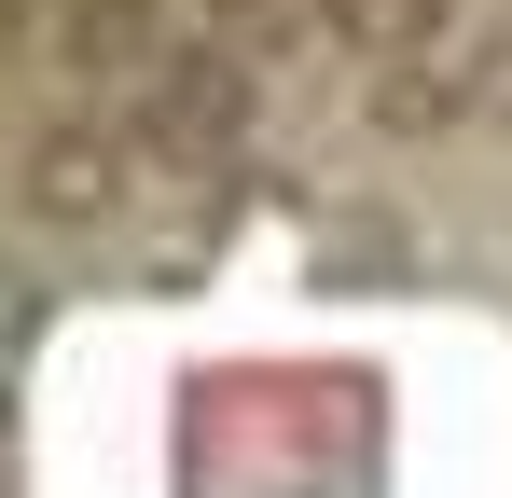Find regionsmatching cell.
<instances>
[{
  "label": "cell",
  "mask_w": 512,
  "mask_h": 498,
  "mask_svg": "<svg viewBox=\"0 0 512 498\" xmlns=\"http://www.w3.org/2000/svg\"><path fill=\"white\" fill-rule=\"evenodd\" d=\"M125 194H139V139L97 125V111H56V125L14 153V208H28L42 236H97V222H125Z\"/></svg>",
  "instance_id": "7a4b0ae2"
},
{
  "label": "cell",
  "mask_w": 512,
  "mask_h": 498,
  "mask_svg": "<svg viewBox=\"0 0 512 498\" xmlns=\"http://www.w3.org/2000/svg\"><path fill=\"white\" fill-rule=\"evenodd\" d=\"M333 42L388 56V70H416V56H443V42H457V0H333Z\"/></svg>",
  "instance_id": "5b68a950"
},
{
  "label": "cell",
  "mask_w": 512,
  "mask_h": 498,
  "mask_svg": "<svg viewBox=\"0 0 512 498\" xmlns=\"http://www.w3.org/2000/svg\"><path fill=\"white\" fill-rule=\"evenodd\" d=\"M42 319V291H28V277H14V263H0V346H14V332Z\"/></svg>",
  "instance_id": "ba28073f"
},
{
  "label": "cell",
  "mask_w": 512,
  "mask_h": 498,
  "mask_svg": "<svg viewBox=\"0 0 512 498\" xmlns=\"http://www.w3.org/2000/svg\"><path fill=\"white\" fill-rule=\"evenodd\" d=\"M208 14V42H236V56H277L291 42V0H194Z\"/></svg>",
  "instance_id": "52a82bcc"
},
{
  "label": "cell",
  "mask_w": 512,
  "mask_h": 498,
  "mask_svg": "<svg viewBox=\"0 0 512 498\" xmlns=\"http://www.w3.org/2000/svg\"><path fill=\"white\" fill-rule=\"evenodd\" d=\"M499 83H512V42H499Z\"/></svg>",
  "instance_id": "30bf717a"
},
{
  "label": "cell",
  "mask_w": 512,
  "mask_h": 498,
  "mask_svg": "<svg viewBox=\"0 0 512 498\" xmlns=\"http://www.w3.org/2000/svg\"><path fill=\"white\" fill-rule=\"evenodd\" d=\"M14 42H28V0H0V56H14Z\"/></svg>",
  "instance_id": "9c48e42d"
},
{
  "label": "cell",
  "mask_w": 512,
  "mask_h": 498,
  "mask_svg": "<svg viewBox=\"0 0 512 498\" xmlns=\"http://www.w3.org/2000/svg\"><path fill=\"white\" fill-rule=\"evenodd\" d=\"M0 415H14V388H0Z\"/></svg>",
  "instance_id": "8fae6325"
},
{
  "label": "cell",
  "mask_w": 512,
  "mask_h": 498,
  "mask_svg": "<svg viewBox=\"0 0 512 498\" xmlns=\"http://www.w3.org/2000/svg\"><path fill=\"white\" fill-rule=\"evenodd\" d=\"M250 125H263V70L236 42H167V70L139 83V111H125V139L153 166H180V180H208L222 153H250Z\"/></svg>",
  "instance_id": "6da1fadb"
},
{
  "label": "cell",
  "mask_w": 512,
  "mask_h": 498,
  "mask_svg": "<svg viewBox=\"0 0 512 498\" xmlns=\"http://www.w3.org/2000/svg\"><path fill=\"white\" fill-rule=\"evenodd\" d=\"M485 97H499V56H416V70L374 83V125H388V139H443V125H471Z\"/></svg>",
  "instance_id": "3957f363"
},
{
  "label": "cell",
  "mask_w": 512,
  "mask_h": 498,
  "mask_svg": "<svg viewBox=\"0 0 512 498\" xmlns=\"http://www.w3.org/2000/svg\"><path fill=\"white\" fill-rule=\"evenodd\" d=\"M319 263H346V277H388V263H402V222H388V208H346L333 236H319Z\"/></svg>",
  "instance_id": "8992f818"
},
{
  "label": "cell",
  "mask_w": 512,
  "mask_h": 498,
  "mask_svg": "<svg viewBox=\"0 0 512 498\" xmlns=\"http://www.w3.org/2000/svg\"><path fill=\"white\" fill-rule=\"evenodd\" d=\"M153 42H167V14H153V0H56V56H70L84 83H139V70H167Z\"/></svg>",
  "instance_id": "277c9868"
}]
</instances>
